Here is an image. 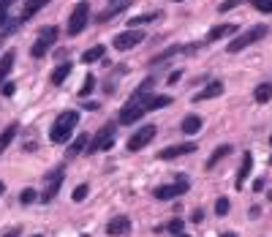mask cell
<instances>
[{"label": "cell", "instance_id": "cell-41", "mask_svg": "<svg viewBox=\"0 0 272 237\" xmlns=\"http://www.w3.org/2000/svg\"><path fill=\"white\" fill-rule=\"evenodd\" d=\"M3 191H6V186H3V183H0V196H3Z\"/></svg>", "mask_w": 272, "mask_h": 237}, {"label": "cell", "instance_id": "cell-28", "mask_svg": "<svg viewBox=\"0 0 272 237\" xmlns=\"http://www.w3.org/2000/svg\"><path fill=\"white\" fill-rule=\"evenodd\" d=\"M229 210H231V202L226 199V196H221V199L215 202V216H221V218H223Z\"/></svg>", "mask_w": 272, "mask_h": 237}, {"label": "cell", "instance_id": "cell-20", "mask_svg": "<svg viewBox=\"0 0 272 237\" xmlns=\"http://www.w3.org/2000/svg\"><path fill=\"white\" fill-rule=\"evenodd\" d=\"M253 98L259 101V104H267V101L272 98V82H261V85H256Z\"/></svg>", "mask_w": 272, "mask_h": 237}, {"label": "cell", "instance_id": "cell-17", "mask_svg": "<svg viewBox=\"0 0 272 237\" xmlns=\"http://www.w3.org/2000/svg\"><path fill=\"white\" fill-rule=\"evenodd\" d=\"M229 153H231V145H221V147L215 150V153H212L210 158H207V164H204V167H207V169H215V167H218V164L223 161V158L229 155Z\"/></svg>", "mask_w": 272, "mask_h": 237}, {"label": "cell", "instance_id": "cell-31", "mask_svg": "<svg viewBox=\"0 0 272 237\" xmlns=\"http://www.w3.org/2000/svg\"><path fill=\"white\" fill-rule=\"evenodd\" d=\"M19 199H22V204H30V202H36V199H38V194L33 191V188H25V191H22V196H19Z\"/></svg>", "mask_w": 272, "mask_h": 237}, {"label": "cell", "instance_id": "cell-10", "mask_svg": "<svg viewBox=\"0 0 272 237\" xmlns=\"http://www.w3.org/2000/svg\"><path fill=\"white\" fill-rule=\"evenodd\" d=\"M106 232H109L112 237L128 234V232H131V218H128V216H115V218L106 224Z\"/></svg>", "mask_w": 272, "mask_h": 237}, {"label": "cell", "instance_id": "cell-23", "mask_svg": "<svg viewBox=\"0 0 272 237\" xmlns=\"http://www.w3.org/2000/svg\"><path fill=\"white\" fill-rule=\"evenodd\" d=\"M177 52H182V46H180V44H172L169 49H164L161 55H155V58L150 60V63H153V66H158V63H164V60H172V58H174V55H177Z\"/></svg>", "mask_w": 272, "mask_h": 237}, {"label": "cell", "instance_id": "cell-7", "mask_svg": "<svg viewBox=\"0 0 272 237\" xmlns=\"http://www.w3.org/2000/svg\"><path fill=\"white\" fill-rule=\"evenodd\" d=\"M188 180H177V183H169V186H158L155 191H153V196L155 199H177V196H182V194H188Z\"/></svg>", "mask_w": 272, "mask_h": 237}, {"label": "cell", "instance_id": "cell-26", "mask_svg": "<svg viewBox=\"0 0 272 237\" xmlns=\"http://www.w3.org/2000/svg\"><path fill=\"white\" fill-rule=\"evenodd\" d=\"M87 142H90V139H87V134H79L76 142L68 147V155H76V153H82V150H87Z\"/></svg>", "mask_w": 272, "mask_h": 237}, {"label": "cell", "instance_id": "cell-33", "mask_svg": "<svg viewBox=\"0 0 272 237\" xmlns=\"http://www.w3.org/2000/svg\"><path fill=\"white\" fill-rule=\"evenodd\" d=\"M239 3H245V0H223L221 3V9L218 11H231V9H237Z\"/></svg>", "mask_w": 272, "mask_h": 237}, {"label": "cell", "instance_id": "cell-21", "mask_svg": "<svg viewBox=\"0 0 272 237\" xmlns=\"http://www.w3.org/2000/svg\"><path fill=\"white\" fill-rule=\"evenodd\" d=\"M17 131H19V123H11L9 128H6L3 134H0V153H3V150H6V147H9L11 142H14V137H17Z\"/></svg>", "mask_w": 272, "mask_h": 237}, {"label": "cell", "instance_id": "cell-3", "mask_svg": "<svg viewBox=\"0 0 272 237\" xmlns=\"http://www.w3.org/2000/svg\"><path fill=\"white\" fill-rule=\"evenodd\" d=\"M58 33L60 30L55 28V25H46L38 30V38L33 41V46H30V58H44L46 52H49V46H55V41H58Z\"/></svg>", "mask_w": 272, "mask_h": 237}, {"label": "cell", "instance_id": "cell-11", "mask_svg": "<svg viewBox=\"0 0 272 237\" xmlns=\"http://www.w3.org/2000/svg\"><path fill=\"white\" fill-rule=\"evenodd\" d=\"M63 177H66V169H58V175H55L52 180H49V186H46V191H44V196H41V202L44 204H49L52 199H55V196H58L60 194V186H63Z\"/></svg>", "mask_w": 272, "mask_h": 237}, {"label": "cell", "instance_id": "cell-35", "mask_svg": "<svg viewBox=\"0 0 272 237\" xmlns=\"http://www.w3.org/2000/svg\"><path fill=\"white\" fill-rule=\"evenodd\" d=\"M180 76H182L180 71H174V74H169V85H177V82H180Z\"/></svg>", "mask_w": 272, "mask_h": 237}, {"label": "cell", "instance_id": "cell-30", "mask_svg": "<svg viewBox=\"0 0 272 237\" xmlns=\"http://www.w3.org/2000/svg\"><path fill=\"white\" fill-rule=\"evenodd\" d=\"M93 88H95V76H93V74H87L85 85H82V90H79V96H90V93H93Z\"/></svg>", "mask_w": 272, "mask_h": 237}, {"label": "cell", "instance_id": "cell-15", "mask_svg": "<svg viewBox=\"0 0 272 237\" xmlns=\"http://www.w3.org/2000/svg\"><path fill=\"white\" fill-rule=\"evenodd\" d=\"M251 169H253V155L245 153V155H242V164H239V172H237V188L245 186V180H248V175H251Z\"/></svg>", "mask_w": 272, "mask_h": 237}, {"label": "cell", "instance_id": "cell-43", "mask_svg": "<svg viewBox=\"0 0 272 237\" xmlns=\"http://www.w3.org/2000/svg\"><path fill=\"white\" fill-rule=\"evenodd\" d=\"M174 3H182V0H174Z\"/></svg>", "mask_w": 272, "mask_h": 237}, {"label": "cell", "instance_id": "cell-34", "mask_svg": "<svg viewBox=\"0 0 272 237\" xmlns=\"http://www.w3.org/2000/svg\"><path fill=\"white\" fill-rule=\"evenodd\" d=\"M14 90H17V85H3V96H14Z\"/></svg>", "mask_w": 272, "mask_h": 237}, {"label": "cell", "instance_id": "cell-27", "mask_svg": "<svg viewBox=\"0 0 272 237\" xmlns=\"http://www.w3.org/2000/svg\"><path fill=\"white\" fill-rule=\"evenodd\" d=\"M182 229H185V224H182L180 218H174V221H169L166 226H161V229H155V232H169V234H180Z\"/></svg>", "mask_w": 272, "mask_h": 237}, {"label": "cell", "instance_id": "cell-6", "mask_svg": "<svg viewBox=\"0 0 272 237\" xmlns=\"http://www.w3.org/2000/svg\"><path fill=\"white\" fill-rule=\"evenodd\" d=\"M155 134H158V128L153 123H147V125H142L139 131L133 134L131 139H128V150H131V153H136V150H142V147H147L150 142L155 139Z\"/></svg>", "mask_w": 272, "mask_h": 237}, {"label": "cell", "instance_id": "cell-13", "mask_svg": "<svg viewBox=\"0 0 272 237\" xmlns=\"http://www.w3.org/2000/svg\"><path fill=\"white\" fill-rule=\"evenodd\" d=\"M237 25H234V22H229V25H215L212 30H210V33H207V41H221V38H226V36H234L237 33Z\"/></svg>", "mask_w": 272, "mask_h": 237}, {"label": "cell", "instance_id": "cell-1", "mask_svg": "<svg viewBox=\"0 0 272 237\" xmlns=\"http://www.w3.org/2000/svg\"><path fill=\"white\" fill-rule=\"evenodd\" d=\"M172 98L169 96H150V93H133L131 98H128V104L120 109L117 115V123L120 125H131L136 120H142L147 112H153V109H161V107H169Z\"/></svg>", "mask_w": 272, "mask_h": 237}, {"label": "cell", "instance_id": "cell-9", "mask_svg": "<svg viewBox=\"0 0 272 237\" xmlns=\"http://www.w3.org/2000/svg\"><path fill=\"white\" fill-rule=\"evenodd\" d=\"M145 41V33H139V30H125V33H117L115 36V49L117 52H125V49H133L136 44H142Z\"/></svg>", "mask_w": 272, "mask_h": 237}, {"label": "cell", "instance_id": "cell-4", "mask_svg": "<svg viewBox=\"0 0 272 237\" xmlns=\"http://www.w3.org/2000/svg\"><path fill=\"white\" fill-rule=\"evenodd\" d=\"M269 33V28L267 25H256V28H251L248 33H242V36H237L234 41L229 44V55H237V52H242L245 46H251V44H256V41H261L264 36Z\"/></svg>", "mask_w": 272, "mask_h": 237}, {"label": "cell", "instance_id": "cell-45", "mask_svg": "<svg viewBox=\"0 0 272 237\" xmlns=\"http://www.w3.org/2000/svg\"><path fill=\"white\" fill-rule=\"evenodd\" d=\"M112 3H117V0H112Z\"/></svg>", "mask_w": 272, "mask_h": 237}, {"label": "cell", "instance_id": "cell-14", "mask_svg": "<svg viewBox=\"0 0 272 237\" xmlns=\"http://www.w3.org/2000/svg\"><path fill=\"white\" fill-rule=\"evenodd\" d=\"M14 63H17V52H14V49H9L3 58H0V85L9 79V74L14 71Z\"/></svg>", "mask_w": 272, "mask_h": 237}, {"label": "cell", "instance_id": "cell-46", "mask_svg": "<svg viewBox=\"0 0 272 237\" xmlns=\"http://www.w3.org/2000/svg\"><path fill=\"white\" fill-rule=\"evenodd\" d=\"M269 164H272V158H269Z\"/></svg>", "mask_w": 272, "mask_h": 237}, {"label": "cell", "instance_id": "cell-39", "mask_svg": "<svg viewBox=\"0 0 272 237\" xmlns=\"http://www.w3.org/2000/svg\"><path fill=\"white\" fill-rule=\"evenodd\" d=\"M221 237H237L234 232H226V234H221Z\"/></svg>", "mask_w": 272, "mask_h": 237}, {"label": "cell", "instance_id": "cell-32", "mask_svg": "<svg viewBox=\"0 0 272 237\" xmlns=\"http://www.w3.org/2000/svg\"><path fill=\"white\" fill-rule=\"evenodd\" d=\"M87 194H90V188H87V186H76V188H74V202L87 199Z\"/></svg>", "mask_w": 272, "mask_h": 237}, {"label": "cell", "instance_id": "cell-37", "mask_svg": "<svg viewBox=\"0 0 272 237\" xmlns=\"http://www.w3.org/2000/svg\"><path fill=\"white\" fill-rule=\"evenodd\" d=\"M11 3H14V0H0V11H6V9H9Z\"/></svg>", "mask_w": 272, "mask_h": 237}, {"label": "cell", "instance_id": "cell-12", "mask_svg": "<svg viewBox=\"0 0 272 237\" xmlns=\"http://www.w3.org/2000/svg\"><path fill=\"white\" fill-rule=\"evenodd\" d=\"M196 150V145L194 142H182V145H174V147H166V150H161V161H172V158H177V155H185V153H194Z\"/></svg>", "mask_w": 272, "mask_h": 237}, {"label": "cell", "instance_id": "cell-42", "mask_svg": "<svg viewBox=\"0 0 272 237\" xmlns=\"http://www.w3.org/2000/svg\"><path fill=\"white\" fill-rule=\"evenodd\" d=\"M30 237H41V234H30Z\"/></svg>", "mask_w": 272, "mask_h": 237}, {"label": "cell", "instance_id": "cell-40", "mask_svg": "<svg viewBox=\"0 0 272 237\" xmlns=\"http://www.w3.org/2000/svg\"><path fill=\"white\" fill-rule=\"evenodd\" d=\"M174 237H191V234H185V232H180V234H174Z\"/></svg>", "mask_w": 272, "mask_h": 237}, {"label": "cell", "instance_id": "cell-19", "mask_svg": "<svg viewBox=\"0 0 272 237\" xmlns=\"http://www.w3.org/2000/svg\"><path fill=\"white\" fill-rule=\"evenodd\" d=\"M199 131H202V117L185 115V120H182V134H199Z\"/></svg>", "mask_w": 272, "mask_h": 237}, {"label": "cell", "instance_id": "cell-8", "mask_svg": "<svg viewBox=\"0 0 272 237\" xmlns=\"http://www.w3.org/2000/svg\"><path fill=\"white\" fill-rule=\"evenodd\" d=\"M115 147V125H106V128H101L95 134V139L87 145L90 153H98V150H112Z\"/></svg>", "mask_w": 272, "mask_h": 237}, {"label": "cell", "instance_id": "cell-22", "mask_svg": "<svg viewBox=\"0 0 272 237\" xmlns=\"http://www.w3.org/2000/svg\"><path fill=\"white\" fill-rule=\"evenodd\" d=\"M71 68H74L71 63H60V66L52 71V85H63V82H66V76L71 74Z\"/></svg>", "mask_w": 272, "mask_h": 237}, {"label": "cell", "instance_id": "cell-44", "mask_svg": "<svg viewBox=\"0 0 272 237\" xmlns=\"http://www.w3.org/2000/svg\"><path fill=\"white\" fill-rule=\"evenodd\" d=\"M269 145H272V137H269Z\"/></svg>", "mask_w": 272, "mask_h": 237}, {"label": "cell", "instance_id": "cell-18", "mask_svg": "<svg viewBox=\"0 0 272 237\" xmlns=\"http://www.w3.org/2000/svg\"><path fill=\"white\" fill-rule=\"evenodd\" d=\"M46 3H49V0H28V3H25V11H22V22H28L30 17H36V14L41 11Z\"/></svg>", "mask_w": 272, "mask_h": 237}, {"label": "cell", "instance_id": "cell-36", "mask_svg": "<svg viewBox=\"0 0 272 237\" xmlns=\"http://www.w3.org/2000/svg\"><path fill=\"white\" fill-rule=\"evenodd\" d=\"M202 218H204V213H202V210H194V216H191V221H196V224H199Z\"/></svg>", "mask_w": 272, "mask_h": 237}, {"label": "cell", "instance_id": "cell-16", "mask_svg": "<svg viewBox=\"0 0 272 237\" xmlns=\"http://www.w3.org/2000/svg\"><path fill=\"white\" fill-rule=\"evenodd\" d=\"M221 93H223V82H218V79H215V82L207 85V88H204L202 93H199V96H196L194 101H210V98H218Z\"/></svg>", "mask_w": 272, "mask_h": 237}, {"label": "cell", "instance_id": "cell-38", "mask_svg": "<svg viewBox=\"0 0 272 237\" xmlns=\"http://www.w3.org/2000/svg\"><path fill=\"white\" fill-rule=\"evenodd\" d=\"M3 237H19V229H9V232H6Z\"/></svg>", "mask_w": 272, "mask_h": 237}, {"label": "cell", "instance_id": "cell-2", "mask_svg": "<svg viewBox=\"0 0 272 237\" xmlns=\"http://www.w3.org/2000/svg\"><path fill=\"white\" fill-rule=\"evenodd\" d=\"M76 123H79V112H74V109H66L58 120L52 123V128H49V142L52 145H66V142L71 139V134H74L76 128Z\"/></svg>", "mask_w": 272, "mask_h": 237}, {"label": "cell", "instance_id": "cell-29", "mask_svg": "<svg viewBox=\"0 0 272 237\" xmlns=\"http://www.w3.org/2000/svg\"><path fill=\"white\" fill-rule=\"evenodd\" d=\"M253 9L261 11V14H272V0H251Z\"/></svg>", "mask_w": 272, "mask_h": 237}, {"label": "cell", "instance_id": "cell-5", "mask_svg": "<svg viewBox=\"0 0 272 237\" xmlns=\"http://www.w3.org/2000/svg\"><path fill=\"white\" fill-rule=\"evenodd\" d=\"M87 19H90V3H76V9L74 14H71V19H68V36H76V33H82V30L87 28Z\"/></svg>", "mask_w": 272, "mask_h": 237}, {"label": "cell", "instance_id": "cell-25", "mask_svg": "<svg viewBox=\"0 0 272 237\" xmlns=\"http://www.w3.org/2000/svg\"><path fill=\"white\" fill-rule=\"evenodd\" d=\"M103 52H106V46H101V44H98V46H90V49L82 55V63H95V60H101Z\"/></svg>", "mask_w": 272, "mask_h": 237}, {"label": "cell", "instance_id": "cell-24", "mask_svg": "<svg viewBox=\"0 0 272 237\" xmlns=\"http://www.w3.org/2000/svg\"><path fill=\"white\" fill-rule=\"evenodd\" d=\"M158 17H161V11H150V14H139V17H131V22H128V25H131V28H139V25H147V22H155Z\"/></svg>", "mask_w": 272, "mask_h": 237}]
</instances>
